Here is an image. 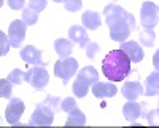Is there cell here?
Listing matches in <instances>:
<instances>
[{
    "instance_id": "484cf974",
    "label": "cell",
    "mask_w": 159,
    "mask_h": 128,
    "mask_svg": "<svg viewBox=\"0 0 159 128\" xmlns=\"http://www.w3.org/2000/svg\"><path fill=\"white\" fill-rule=\"evenodd\" d=\"M83 7V2L81 0H65V8H67L70 13H75V11H80Z\"/></svg>"
},
{
    "instance_id": "8fae6325",
    "label": "cell",
    "mask_w": 159,
    "mask_h": 128,
    "mask_svg": "<svg viewBox=\"0 0 159 128\" xmlns=\"http://www.w3.org/2000/svg\"><path fill=\"white\" fill-rule=\"evenodd\" d=\"M92 88V93H94L96 98H113L118 93V88L110 83V82H97L91 86Z\"/></svg>"
},
{
    "instance_id": "4fadbf2b",
    "label": "cell",
    "mask_w": 159,
    "mask_h": 128,
    "mask_svg": "<svg viewBox=\"0 0 159 128\" xmlns=\"http://www.w3.org/2000/svg\"><path fill=\"white\" fill-rule=\"evenodd\" d=\"M121 50L130 58L132 62H140L143 59V56H145L142 47L137 42H134V40H132V42H123L121 43Z\"/></svg>"
},
{
    "instance_id": "30bf717a",
    "label": "cell",
    "mask_w": 159,
    "mask_h": 128,
    "mask_svg": "<svg viewBox=\"0 0 159 128\" xmlns=\"http://www.w3.org/2000/svg\"><path fill=\"white\" fill-rule=\"evenodd\" d=\"M21 58L27 64H32V66H43V64H45L43 56H42V51L37 50L32 45H27V47H24L21 50Z\"/></svg>"
},
{
    "instance_id": "4316f807",
    "label": "cell",
    "mask_w": 159,
    "mask_h": 128,
    "mask_svg": "<svg viewBox=\"0 0 159 128\" xmlns=\"http://www.w3.org/2000/svg\"><path fill=\"white\" fill-rule=\"evenodd\" d=\"M46 3H48V0H29V7L38 13L46 8Z\"/></svg>"
},
{
    "instance_id": "7402d4cb",
    "label": "cell",
    "mask_w": 159,
    "mask_h": 128,
    "mask_svg": "<svg viewBox=\"0 0 159 128\" xmlns=\"http://www.w3.org/2000/svg\"><path fill=\"white\" fill-rule=\"evenodd\" d=\"M7 79L13 83V85H21L25 82V72L24 71H19V69H15V71H11L10 75L7 77Z\"/></svg>"
},
{
    "instance_id": "52a82bcc",
    "label": "cell",
    "mask_w": 159,
    "mask_h": 128,
    "mask_svg": "<svg viewBox=\"0 0 159 128\" xmlns=\"http://www.w3.org/2000/svg\"><path fill=\"white\" fill-rule=\"evenodd\" d=\"M140 19L145 29H153L159 19V7L153 2H145L140 10Z\"/></svg>"
},
{
    "instance_id": "277c9868",
    "label": "cell",
    "mask_w": 159,
    "mask_h": 128,
    "mask_svg": "<svg viewBox=\"0 0 159 128\" xmlns=\"http://www.w3.org/2000/svg\"><path fill=\"white\" fill-rule=\"evenodd\" d=\"M97 82H99V74H97V71L92 67V66L83 67L81 71L78 72L76 79H75V82H73V86H72L73 95H75L76 98H84L86 93H88V90H89V86H92V85L97 83Z\"/></svg>"
},
{
    "instance_id": "d6a6232c",
    "label": "cell",
    "mask_w": 159,
    "mask_h": 128,
    "mask_svg": "<svg viewBox=\"0 0 159 128\" xmlns=\"http://www.w3.org/2000/svg\"><path fill=\"white\" fill-rule=\"evenodd\" d=\"M0 5H3V0H0Z\"/></svg>"
},
{
    "instance_id": "d4e9b609",
    "label": "cell",
    "mask_w": 159,
    "mask_h": 128,
    "mask_svg": "<svg viewBox=\"0 0 159 128\" xmlns=\"http://www.w3.org/2000/svg\"><path fill=\"white\" fill-rule=\"evenodd\" d=\"M75 107H78L76 106V99L75 98H65L64 101H62V104H61V109L64 111V112H72Z\"/></svg>"
},
{
    "instance_id": "ffe728a7",
    "label": "cell",
    "mask_w": 159,
    "mask_h": 128,
    "mask_svg": "<svg viewBox=\"0 0 159 128\" xmlns=\"http://www.w3.org/2000/svg\"><path fill=\"white\" fill-rule=\"evenodd\" d=\"M22 21L27 24V26H34L37 21H38V11L32 10L30 7L22 10Z\"/></svg>"
},
{
    "instance_id": "6da1fadb",
    "label": "cell",
    "mask_w": 159,
    "mask_h": 128,
    "mask_svg": "<svg viewBox=\"0 0 159 128\" xmlns=\"http://www.w3.org/2000/svg\"><path fill=\"white\" fill-rule=\"evenodd\" d=\"M103 13L105 19H107V26L110 27V37L115 42H126V38H129V35L135 27L134 16L115 3L107 5L103 8Z\"/></svg>"
},
{
    "instance_id": "7a4b0ae2",
    "label": "cell",
    "mask_w": 159,
    "mask_h": 128,
    "mask_svg": "<svg viewBox=\"0 0 159 128\" xmlns=\"http://www.w3.org/2000/svg\"><path fill=\"white\" fill-rule=\"evenodd\" d=\"M130 62H132L130 58L121 48L113 50L103 58V62H102L103 75L111 82H121L130 72Z\"/></svg>"
},
{
    "instance_id": "83f0119b",
    "label": "cell",
    "mask_w": 159,
    "mask_h": 128,
    "mask_svg": "<svg viewBox=\"0 0 159 128\" xmlns=\"http://www.w3.org/2000/svg\"><path fill=\"white\" fill-rule=\"evenodd\" d=\"M147 122L150 125H159V109H153L147 114Z\"/></svg>"
},
{
    "instance_id": "5b68a950",
    "label": "cell",
    "mask_w": 159,
    "mask_h": 128,
    "mask_svg": "<svg viewBox=\"0 0 159 128\" xmlns=\"http://www.w3.org/2000/svg\"><path fill=\"white\" fill-rule=\"evenodd\" d=\"M78 71V62L73 58H61L54 64V74L62 80V83H69V80L76 74Z\"/></svg>"
},
{
    "instance_id": "f1b7e54d",
    "label": "cell",
    "mask_w": 159,
    "mask_h": 128,
    "mask_svg": "<svg viewBox=\"0 0 159 128\" xmlns=\"http://www.w3.org/2000/svg\"><path fill=\"white\" fill-rule=\"evenodd\" d=\"M84 48H86V55H88V58H89V59H94L96 55H97V51H99V45L89 42Z\"/></svg>"
},
{
    "instance_id": "603a6c76",
    "label": "cell",
    "mask_w": 159,
    "mask_h": 128,
    "mask_svg": "<svg viewBox=\"0 0 159 128\" xmlns=\"http://www.w3.org/2000/svg\"><path fill=\"white\" fill-rule=\"evenodd\" d=\"M11 90H13V83L8 79L0 80V96L2 98H10L11 96Z\"/></svg>"
},
{
    "instance_id": "ac0fdd59",
    "label": "cell",
    "mask_w": 159,
    "mask_h": 128,
    "mask_svg": "<svg viewBox=\"0 0 159 128\" xmlns=\"http://www.w3.org/2000/svg\"><path fill=\"white\" fill-rule=\"evenodd\" d=\"M147 90H145V95L147 96H154V95H159V71L153 72L148 75L147 79Z\"/></svg>"
},
{
    "instance_id": "2e32d148",
    "label": "cell",
    "mask_w": 159,
    "mask_h": 128,
    "mask_svg": "<svg viewBox=\"0 0 159 128\" xmlns=\"http://www.w3.org/2000/svg\"><path fill=\"white\" fill-rule=\"evenodd\" d=\"M81 21H83V27L91 29V31L99 29V26L102 24V18H100L99 13H96V11H86V13H83Z\"/></svg>"
},
{
    "instance_id": "7c38bea8",
    "label": "cell",
    "mask_w": 159,
    "mask_h": 128,
    "mask_svg": "<svg viewBox=\"0 0 159 128\" xmlns=\"http://www.w3.org/2000/svg\"><path fill=\"white\" fill-rule=\"evenodd\" d=\"M123 115L129 122L137 120L139 117L143 115V104L142 102H137L135 99H129V102H126L123 107Z\"/></svg>"
},
{
    "instance_id": "ba28073f",
    "label": "cell",
    "mask_w": 159,
    "mask_h": 128,
    "mask_svg": "<svg viewBox=\"0 0 159 128\" xmlns=\"http://www.w3.org/2000/svg\"><path fill=\"white\" fill-rule=\"evenodd\" d=\"M25 31H27V24H25L22 19H15L10 24L8 38L11 42V47L19 48V45L24 42V38H25Z\"/></svg>"
},
{
    "instance_id": "4dcf8cb0",
    "label": "cell",
    "mask_w": 159,
    "mask_h": 128,
    "mask_svg": "<svg viewBox=\"0 0 159 128\" xmlns=\"http://www.w3.org/2000/svg\"><path fill=\"white\" fill-rule=\"evenodd\" d=\"M153 64H154V69L159 71V50L156 51L154 56H153Z\"/></svg>"
},
{
    "instance_id": "cb8c5ba5",
    "label": "cell",
    "mask_w": 159,
    "mask_h": 128,
    "mask_svg": "<svg viewBox=\"0 0 159 128\" xmlns=\"http://www.w3.org/2000/svg\"><path fill=\"white\" fill-rule=\"evenodd\" d=\"M11 47V42H10V38L5 32H0V55L5 56L8 53V50Z\"/></svg>"
},
{
    "instance_id": "f546056e",
    "label": "cell",
    "mask_w": 159,
    "mask_h": 128,
    "mask_svg": "<svg viewBox=\"0 0 159 128\" xmlns=\"http://www.w3.org/2000/svg\"><path fill=\"white\" fill-rule=\"evenodd\" d=\"M7 3L11 10H21L24 8V0H7Z\"/></svg>"
},
{
    "instance_id": "e0dca14e",
    "label": "cell",
    "mask_w": 159,
    "mask_h": 128,
    "mask_svg": "<svg viewBox=\"0 0 159 128\" xmlns=\"http://www.w3.org/2000/svg\"><path fill=\"white\" fill-rule=\"evenodd\" d=\"M54 50L61 58H67L73 51V42L69 38H57L54 42Z\"/></svg>"
},
{
    "instance_id": "9c48e42d",
    "label": "cell",
    "mask_w": 159,
    "mask_h": 128,
    "mask_svg": "<svg viewBox=\"0 0 159 128\" xmlns=\"http://www.w3.org/2000/svg\"><path fill=\"white\" fill-rule=\"evenodd\" d=\"M24 112V102L19 98H13L5 109V119L10 125H16Z\"/></svg>"
},
{
    "instance_id": "44dd1931",
    "label": "cell",
    "mask_w": 159,
    "mask_h": 128,
    "mask_svg": "<svg viewBox=\"0 0 159 128\" xmlns=\"http://www.w3.org/2000/svg\"><path fill=\"white\" fill-rule=\"evenodd\" d=\"M154 38H156V34H154L153 29H145L140 34V43L145 45V47H153L154 45Z\"/></svg>"
},
{
    "instance_id": "d6986e66",
    "label": "cell",
    "mask_w": 159,
    "mask_h": 128,
    "mask_svg": "<svg viewBox=\"0 0 159 128\" xmlns=\"http://www.w3.org/2000/svg\"><path fill=\"white\" fill-rule=\"evenodd\" d=\"M84 123H86V117L78 107H75L72 112H69V119L65 122L67 126H80V125H84Z\"/></svg>"
},
{
    "instance_id": "1f68e13d",
    "label": "cell",
    "mask_w": 159,
    "mask_h": 128,
    "mask_svg": "<svg viewBox=\"0 0 159 128\" xmlns=\"http://www.w3.org/2000/svg\"><path fill=\"white\" fill-rule=\"evenodd\" d=\"M56 3H61V2H65V0H54Z\"/></svg>"
},
{
    "instance_id": "8992f818",
    "label": "cell",
    "mask_w": 159,
    "mask_h": 128,
    "mask_svg": "<svg viewBox=\"0 0 159 128\" xmlns=\"http://www.w3.org/2000/svg\"><path fill=\"white\" fill-rule=\"evenodd\" d=\"M49 80V75L43 66H35L30 71L25 72V82H27L34 90H42L46 86Z\"/></svg>"
},
{
    "instance_id": "5bb4252c",
    "label": "cell",
    "mask_w": 159,
    "mask_h": 128,
    "mask_svg": "<svg viewBox=\"0 0 159 128\" xmlns=\"http://www.w3.org/2000/svg\"><path fill=\"white\" fill-rule=\"evenodd\" d=\"M121 93L127 99H137L143 95V86L140 82H126L121 88Z\"/></svg>"
},
{
    "instance_id": "9a60e30c",
    "label": "cell",
    "mask_w": 159,
    "mask_h": 128,
    "mask_svg": "<svg viewBox=\"0 0 159 128\" xmlns=\"http://www.w3.org/2000/svg\"><path fill=\"white\" fill-rule=\"evenodd\" d=\"M69 37H70L72 42L78 43L80 47H86L89 43V37H88L83 26H72L70 31H69Z\"/></svg>"
},
{
    "instance_id": "3957f363",
    "label": "cell",
    "mask_w": 159,
    "mask_h": 128,
    "mask_svg": "<svg viewBox=\"0 0 159 128\" xmlns=\"http://www.w3.org/2000/svg\"><path fill=\"white\" fill-rule=\"evenodd\" d=\"M61 99L56 96H46L45 101H42L35 107V112L32 114V117L29 119V125L32 126H49L54 120V112L61 109Z\"/></svg>"
}]
</instances>
